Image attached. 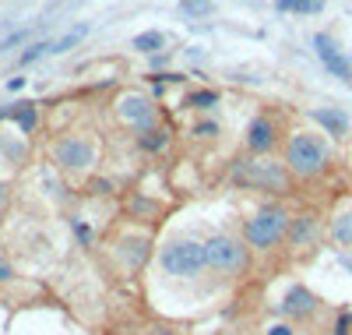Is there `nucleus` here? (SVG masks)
Returning a JSON list of instances; mask_svg holds the SVG:
<instances>
[{"label":"nucleus","instance_id":"nucleus-1","mask_svg":"<svg viewBox=\"0 0 352 335\" xmlns=\"http://www.w3.org/2000/svg\"><path fill=\"white\" fill-rule=\"evenodd\" d=\"M285 163L300 176H317L331 163V148L320 134H292L285 145Z\"/></svg>","mask_w":352,"mask_h":335},{"label":"nucleus","instance_id":"nucleus-2","mask_svg":"<svg viewBox=\"0 0 352 335\" xmlns=\"http://www.w3.org/2000/svg\"><path fill=\"white\" fill-rule=\"evenodd\" d=\"M232 180L240 187H254V191H275V194L289 191V173L268 159H240L232 166Z\"/></svg>","mask_w":352,"mask_h":335},{"label":"nucleus","instance_id":"nucleus-3","mask_svg":"<svg viewBox=\"0 0 352 335\" xmlns=\"http://www.w3.org/2000/svg\"><path fill=\"white\" fill-rule=\"evenodd\" d=\"M162 268L169 276H180V279H194L208 268V258H204V243L197 240H173L162 247Z\"/></svg>","mask_w":352,"mask_h":335},{"label":"nucleus","instance_id":"nucleus-4","mask_svg":"<svg viewBox=\"0 0 352 335\" xmlns=\"http://www.w3.org/2000/svg\"><path fill=\"white\" fill-rule=\"evenodd\" d=\"M289 216H285V208L272 205V208H261L257 216L247 223V243L257 251H268L275 247V243H282L289 236Z\"/></svg>","mask_w":352,"mask_h":335},{"label":"nucleus","instance_id":"nucleus-5","mask_svg":"<svg viewBox=\"0 0 352 335\" xmlns=\"http://www.w3.org/2000/svg\"><path fill=\"white\" fill-rule=\"evenodd\" d=\"M204 258H208V268L219 272V276H240L247 272V247L236 240V236H212L204 243Z\"/></svg>","mask_w":352,"mask_h":335},{"label":"nucleus","instance_id":"nucleus-6","mask_svg":"<svg viewBox=\"0 0 352 335\" xmlns=\"http://www.w3.org/2000/svg\"><path fill=\"white\" fill-rule=\"evenodd\" d=\"M116 113H120L124 124H131V128H138V131L155 128V106H152V99H144V96H138V92H127V96L116 99Z\"/></svg>","mask_w":352,"mask_h":335},{"label":"nucleus","instance_id":"nucleus-7","mask_svg":"<svg viewBox=\"0 0 352 335\" xmlns=\"http://www.w3.org/2000/svg\"><path fill=\"white\" fill-rule=\"evenodd\" d=\"M53 159L64 170H85V166L96 163V145L88 138H64V141H56Z\"/></svg>","mask_w":352,"mask_h":335},{"label":"nucleus","instance_id":"nucleus-8","mask_svg":"<svg viewBox=\"0 0 352 335\" xmlns=\"http://www.w3.org/2000/svg\"><path fill=\"white\" fill-rule=\"evenodd\" d=\"M314 46H317V53H320V60H324V68L335 74V78H342V81H352V60L338 50V43L331 39V36H314Z\"/></svg>","mask_w":352,"mask_h":335},{"label":"nucleus","instance_id":"nucleus-9","mask_svg":"<svg viewBox=\"0 0 352 335\" xmlns=\"http://www.w3.org/2000/svg\"><path fill=\"white\" fill-rule=\"evenodd\" d=\"M317 307H320V300H317L307 286H292V290L285 293V300H282V314L292 318V321H307V318H314Z\"/></svg>","mask_w":352,"mask_h":335},{"label":"nucleus","instance_id":"nucleus-10","mask_svg":"<svg viewBox=\"0 0 352 335\" xmlns=\"http://www.w3.org/2000/svg\"><path fill=\"white\" fill-rule=\"evenodd\" d=\"M247 145H250V152H272V145H275V124H272L268 116H257L254 124H250Z\"/></svg>","mask_w":352,"mask_h":335},{"label":"nucleus","instance_id":"nucleus-11","mask_svg":"<svg viewBox=\"0 0 352 335\" xmlns=\"http://www.w3.org/2000/svg\"><path fill=\"white\" fill-rule=\"evenodd\" d=\"M148 247H152V243L144 240V236H127V240H120V258H124V265H127L131 272H138L144 261H148Z\"/></svg>","mask_w":352,"mask_h":335},{"label":"nucleus","instance_id":"nucleus-12","mask_svg":"<svg viewBox=\"0 0 352 335\" xmlns=\"http://www.w3.org/2000/svg\"><path fill=\"white\" fill-rule=\"evenodd\" d=\"M314 120H317V124L324 128L328 134H335V138L349 134V116H345L342 110H331V106H324V110H314Z\"/></svg>","mask_w":352,"mask_h":335},{"label":"nucleus","instance_id":"nucleus-13","mask_svg":"<svg viewBox=\"0 0 352 335\" xmlns=\"http://www.w3.org/2000/svg\"><path fill=\"white\" fill-rule=\"evenodd\" d=\"M314 233H317V219L314 216H300V219L289 223V243L292 247H307V243L314 240Z\"/></svg>","mask_w":352,"mask_h":335},{"label":"nucleus","instance_id":"nucleus-14","mask_svg":"<svg viewBox=\"0 0 352 335\" xmlns=\"http://www.w3.org/2000/svg\"><path fill=\"white\" fill-rule=\"evenodd\" d=\"M331 240L342 243V247H352V208L338 212V216L331 219Z\"/></svg>","mask_w":352,"mask_h":335},{"label":"nucleus","instance_id":"nucleus-15","mask_svg":"<svg viewBox=\"0 0 352 335\" xmlns=\"http://www.w3.org/2000/svg\"><path fill=\"white\" fill-rule=\"evenodd\" d=\"M166 141H169V138H166V131H162V128H148V131H141V148H144V152H162V148H166Z\"/></svg>","mask_w":352,"mask_h":335},{"label":"nucleus","instance_id":"nucleus-16","mask_svg":"<svg viewBox=\"0 0 352 335\" xmlns=\"http://www.w3.org/2000/svg\"><path fill=\"white\" fill-rule=\"evenodd\" d=\"M162 32H141V36H134V50H141V53H155V50H162Z\"/></svg>","mask_w":352,"mask_h":335},{"label":"nucleus","instance_id":"nucleus-17","mask_svg":"<svg viewBox=\"0 0 352 335\" xmlns=\"http://www.w3.org/2000/svg\"><path fill=\"white\" fill-rule=\"evenodd\" d=\"M215 103H219V96L212 92V88H201V92H190L184 99V106H194V110H212Z\"/></svg>","mask_w":352,"mask_h":335},{"label":"nucleus","instance_id":"nucleus-18","mask_svg":"<svg viewBox=\"0 0 352 335\" xmlns=\"http://www.w3.org/2000/svg\"><path fill=\"white\" fill-rule=\"evenodd\" d=\"M14 120H18L21 131H32V128H36V106H32V103H18Z\"/></svg>","mask_w":352,"mask_h":335},{"label":"nucleus","instance_id":"nucleus-19","mask_svg":"<svg viewBox=\"0 0 352 335\" xmlns=\"http://www.w3.org/2000/svg\"><path fill=\"white\" fill-rule=\"evenodd\" d=\"M180 11L190 14V18H201L212 11V0H180Z\"/></svg>","mask_w":352,"mask_h":335},{"label":"nucleus","instance_id":"nucleus-20","mask_svg":"<svg viewBox=\"0 0 352 335\" xmlns=\"http://www.w3.org/2000/svg\"><path fill=\"white\" fill-rule=\"evenodd\" d=\"M131 212H134V216H141V219H155V201H144V198H134L131 201Z\"/></svg>","mask_w":352,"mask_h":335},{"label":"nucleus","instance_id":"nucleus-21","mask_svg":"<svg viewBox=\"0 0 352 335\" xmlns=\"http://www.w3.org/2000/svg\"><path fill=\"white\" fill-rule=\"evenodd\" d=\"M85 36V28H74V32L71 36H64V39H56V43H50V53H64V50H71L78 39Z\"/></svg>","mask_w":352,"mask_h":335},{"label":"nucleus","instance_id":"nucleus-22","mask_svg":"<svg viewBox=\"0 0 352 335\" xmlns=\"http://www.w3.org/2000/svg\"><path fill=\"white\" fill-rule=\"evenodd\" d=\"M320 8H324V0H296V8H292V11H296V14H317Z\"/></svg>","mask_w":352,"mask_h":335},{"label":"nucleus","instance_id":"nucleus-23","mask_svg":"<svg viewBox=\"0 0 352 335\" xmlns=\"http://www.w3.org/2000/svg\"><path fill=\"white\" fill-rule=\"evenodd\" d=\"M331 335H352V311H342L338 321H335V332Z\"/></svg>","mask_w":352,"mask_h":335},{"label":"nucleus","instance_id":"nucleus-24","mask_svg":"<svg viewBox=\"0 0 352 335\" xmlns=\"http://www.w3.org/2000/svg\"><path fill=\"white\" fill-rule=\"evenodd\" d=\"M194 134H201V138H215V134H219V128H215V124H208V120H201V124L194 128Z\"/></svg>","mask_w":352,"mask_h":335},{"label":"nucleus","instance_id":"nucleus-25","mask_svg":"<svg viewBox=\"0 0 352 335\" xmlns=\"http://www.w3.org/2000/svg\"><path fill=\"white\" fill-rule=\"evenodd\" d=\"M39 53H50V46H46V43H43V46H32V50H28V53H25L21 60H25V64H32V60H36Z\"/></svg>","mask_w":352,"mask_h":335},{"label":"nucleus","instance_id":"nucleus-26","mask_svg":"<svg viewBox=\"0 0 352 335\" xmlns=\"http://www.w3.org/2000/svg\"><path fill=\"white\" fill-rule=\"evenodd\" d=\"M11 276H14V272H11V265H8V258H4V254H0V283H8Z\"/></svg>","mask_w":352,"mask_h":335},{"label":"nucleus","instance_id":"nucleus-27","mask_svg":"<svg viewBox=\"0 0 352 335\" xmlns=\"http://www.w3.org/2000/svg\"><path fill=\"white\" fill-rule=\"evenodd\" d=\"M92 191L96 194H109V180H92Z\"/></svg>","mask_w":352,"mask_h":335},{"label":"nucleus","instance_id":"nucleus-28","mask_svg":"<svg viewBox=\"0 0 352 335\" xmlns=\"http://www.w3.org/2000/svg\"><path fill=\"white\" fill-rule=\"evenodd\" d=\"M268 335H292V328H289V325H272Z\"/></svg>","mask_w":352,"mask_h":335},{"label":"nucleus","instance_id":"nucleus-29","mask_svg":"<svg viewBox=\"0 0 352 335\" xmlns=\"http://www.w3.org/2000/svg\"><path fill=\"white\" fill-rule=\"evenodd\" d=\"M275 8H278V11H292V8H296V0H278Z\"/></svg>","mask_w":352,"mask_h":335},{"label":"nucleus","instance_id":"nucleus-30","mask_svg":"<svg viewBox=\"0 0 352 335\" xmlns=\"http://www.w3.org/2000/svg\"><path fill=\"white\" fill-rule=\"evenodd\" d=\"M21 85H25V78H11V81H8V88H11V92H18Z\"/></svg>","mask_w":352,"mask_h":335},{"label":"nucleus","instance_id":"nucleus-31","mask_svg":"<svg viewBox=\"0 0 352 335\" xmlns=\"http://www.w3.org/2000/svg\"><path fill=\"white\" fill-rule=\"evenodd\" d=\"M4 201H8V187H4V184H0V205H4Z\"/></svg>","mask_w":352,"mask_h":335},{"label":"nucleus","instance_id":"nucleus-32","mask_svg":"<svg viewBox=\"0 0 352 335\" xmlns=\"http://www.w3.org/2000/svg\"><path fill=\"white\" fill-rule=\"evenodd\" d=\"M342 265H345V272H352V258H342Z\"/></svg>","mask_w":352,"mask_h":335}]
</instances>
